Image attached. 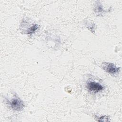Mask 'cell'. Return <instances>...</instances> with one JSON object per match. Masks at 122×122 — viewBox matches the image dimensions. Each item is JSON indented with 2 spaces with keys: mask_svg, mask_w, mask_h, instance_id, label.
<instances>
[{
  "mask_svg": "<svg viewBox=\"0 0 122 122\" xmlns=\"http://www.w3.org/2000/svg\"><path fill=\"white\" fill-rule=\"evenodd\" d=\"M8 103L12 109L17 111L21 110L24 106L23 101L18 97L8 101Z\"/></svg>",
  "mask_w": 122,
  "mask_h": 122,
  "instance_id": "1",
  "label": "cell"
},
{
  "mask_svg": "<svg viewBox=\"0 0 122 122\" xmlns=\"http://www.w3.org/2000/svg\"><path fill=\"white\" fill-rule=\"evenodd\" d=\"M37 29H38V25L36 24H34L27 30V33L29 34H31L33 33Z\"/></svg>",
  "mask_w": 122,
  "mask_h": 122,
  "instance_id": "4",
  "label": "cell"
},
{
  "mask_svg": "<svg viewBox=\"0 0 122 122\" xmlns=\"http://www.w3.org/2000/svg\"><path fill=\"white\" fill-rule=\"evenodd\" d=\"M87 88L90 91L94 92H98L103 89V86L100 83L94 81L88 82L87 84Z\"/></svg>",
  "mask_w": 122,
  "mask_h": 122,
  "instance_id": "3",
  "label": "cell"
},
{
  "mask_svg": "<svg viewBox=\"0 0 122 122\" xmlns=\"http://www.w3.org/2000/svg\"><path fill=\"white\" fill-rule=\"evenodd\" d=\"M102 67L107 72L113 75L119 72L120 68L117 67L114 64L110 62H103Z\"/></svg>",
  "mask_w": 122,
  "mask_h": 122,
  "instance_id": "2",
  "label": "cell"
}]
</instances>
